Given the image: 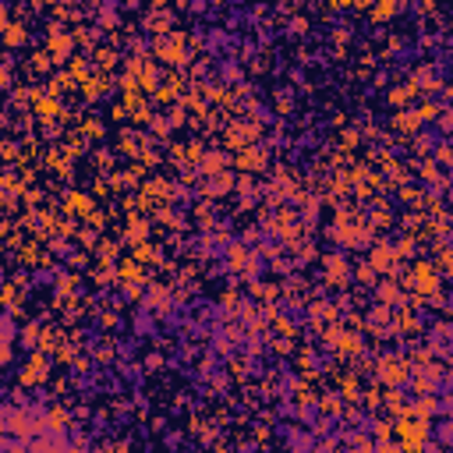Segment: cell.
I'll list each match as a JSON object with an SVG mask.
<instances>
[{
	"label": "cell",
	"mask_w": 453,
	"mask_h": 453,
	"mask_svg": "<svg viewBox=\"0 0 453 453\" xmlns=\"http://www.w3.org/2000/svg\"><path fill=\"white\" fill-rule=\"evenodd\" d=\"M71 209H89V202H82V195H71Z\"/></svg>",
	"instance_id": "obj_1"
}]
</instances>
